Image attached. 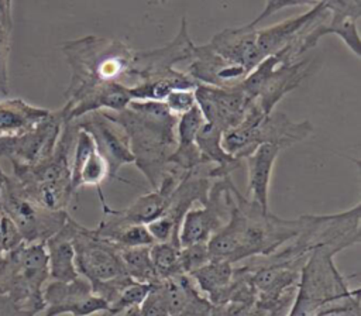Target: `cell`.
I'll return each mask as SVG.
<instances>
[{
  "mask_svg": "<svg viewBox=\"0 0 361 316\" xmlns=\"http://www.w3.org/2000/svg\"><path fill=\"white\" fill-rule=\"evenodd\" d=\"M292 6H295V3H293L292 0H265L264 10H262L251 23H248V24L257 27L261 21H264V20L268 18V17H271L272 14H275L276 11H279L281 8L292 7Z\"/></svg>",
  "mask_w": 361,
  "mask_h": 316,
  "instance_id": "30",
  "label": "cell"
},
{
  "mask_svg": "<svg viewBox=\"0 0 361 316\" xmlns=\"http://www.w3.org/2000/svg\"><path fill=\"white\" fill-rule=\"evenodd\" d=\"M49 281L45 243H21L0 255V295L21 312L35 316L44 309L42 291Z\"/></svg>",
  "mask_w": 361,
  "mask_h": 316,
  "instance_id": "4",
  "label": "cell"
},
{
  "mask_svg": "<svg viewBox=\"0 0 361 316\" xmlns=\"http://www.w3.org/2000/svg\"><path fill=\"white\" fill-rule=\"evenodd\" d=\"M210 261V254L207 250V243L192 244L180 247L179 265L182 275H190L204 264Z\"/></svg>",
  "mask_w": 361,
  "mask_h": 316,
  "instance_id": "25",
  "label": "cell"
},
{
  "mask_svg": "<svg viewBox=\"0 0 361 316\" xmlns=\"http://www.w3.org/2000/svg\"><path fill=\"white\" fill-rule=\"evenodd\" d=\"M148 233L151 234L154 243H162V241H173L178 243V231L179 226L175 223V220L164 213L162 216L157 217L155 220L145 224Z\"/></svg>",
  "mask_w": 361,
  "mask_h": 316,
  "instance_id": "26",
  "label": "cell"
},
{
  "mask_svg": "<svg viewBox=\"0 0 361 316\" xmlns=\"http://www.w3.org/2000/svg\"><path fill=\"white\" fill-rule=\"evenodd\" d=\"M195 45L188 31L186 18H182L176 35L168 44L154 49H135L124 86L133 87L152 80L179 78L183 71L175 69V65L190 59Z\"/></svg>",
  "mask_w": 361,
  "mask_h": 316,
  "instance_id": "8",
  "label": "cell"
},
{
  "mask_svg": "<svg viewBox=\"0 0 361 316\" xmlns=\"http://www.w3.org/2000/svg\"><path fill=\"white\" fill-rule=\"evenodd\" d=\"M313 133L310 121H292L285 113L265 114L254 102L243 120L223 133V147L234 158L244 159L259 144H278L283 150L303 141Z\"/></svg>",
  "mask_w": 361,
  "mask_h": 316,
  "instance_id": "5",
  "label": "cell"
},
{
  "mask_svg": "<svg viewBox=\"0 0 361 316\" xmlns=\"http://www.w3.org/2000/svg\"><path fill=\"white\" fill-rule=\"evenodd\" d=\"M282 150L283 148L278 144L264 142L244 158L247 159L248 200L257 205L262 212H269V185L272 169Z\"/></svg>",
  "mask_w": 361,
  "mask_h": 316,
  "instance_id": "17",
  "label": "cell"
},
{
  "mask_svg": "<svg viewBox=\"0 0 361 316\" xmlns=\"http://www.w3.org/2000/svg\"><path fill=\"white\" fill-rule=\"evenodd\" d=\"M44 309L35 316H90L103 313L109 303L92 293V288L87 279L79 276L71 282L48 281L42 291Z\"/></svg>",
  "mask_w": 361,
  "mask_h": 316,
  "instance_id": "12",
  "label": "cell"
},
{
  "mask_svg": "<svg viewBox=\"0 0 361 316\" xmlns=\"http://www.w3.org/2000/svg\"><path fill=\"white\" fill-rule=\"evenodd\" d=\"M107 179H110L107 162L96 150L92 137L85 130L78 128L71 157V185L73 192L78 195L80 188L94 186L100 203H104L102 185Z\"/></svg>",
  "mask_w": 361,
  "mask_h": 316,
  "instance_id": "14",
  "label": "cell"
},
{
  "mask_svg": "<svg viewBox=\"0 0 361 316\" xmlns=\"http://www.w3.org/2000/svg\"><path fill=\"white\" fill-rule=\"evenodd\" d=\"M45 250L51 281L71 282L80 276L76 269L75 248L71 237V216L62 229L45 241Z\"/></svg>",
  "mask_w": 361,
  "mask_h": 316,
  "instance_id": "18",
  "label": "cell"
},
{
  "mask_svg": "<svg viewBox=\"0 0 361 316\" xmlns=\"http://www.w3.org/2000/svg\"><path fill=\"white\" fill-rule=\"evenodd\" d=\"M62 52L71 68L66 103H72L90 89L104 83H126L134 52L123 41L89 34L63 42Z\"/></svg>",
  "mask_w": 361,
  "mask_h": 316,
  "instance_id": "3",
  "label": "cell"
},
{
  "mask_svg": "<svg viewBox=\"0 0 361 316\" xmlns=\"http://www.w3.org/2000/svg\"><path fill=\"white\" fill-rule=\"evenodd\" d=\"M126 274L135 282L157 284L159 282L152 261L149 258V245L123 248L120 251Z\"/></svg>",
  "mask_w": 361,
  "mask_h": 316,
  "instance_id": "22",
  "label": "cell"
},
{
  "mask_svg": "<svg viewBox=\"0 0 361 316\" xmlns=\"http://www.w3.org/2000/svg\"><path fill=\"white\" fill-rule=\"evenodd\" d=\"M157 1H159V3H166L168 0H157Z\"/></svg>",
  "mask_w": 361,
  "mask_h": 316,
  "instance_id": "35",
  "label": "cell"
},
{
  "mask_svg": "<svg viewBox=\"0 0 361 316\" xmlns=\"http://www.w3.org/2000/svg\"><path fill=\"white\" fill-rule=\"evenodd\" d=\"M135 316H171L158 284H154L145 299L137 308Z\"/></svg>",
  "mask_w": 361,
  "mask_h": 316,
  "instance_id": "28",
  "label": "cell"
},
{
  "mask_svg": "<svg viewBox=\"0 0 361 316\" xmlns=\"http://www.w3.org/2000/svg\"><path fill=\"white\" fill-rule=\"evenodd\" d=\"M310 68V61L283 63L274 54L264 58L240 83V87L265 114H271L276 104L309 75Z\"/></svg>",
  "mask_w": 361,
  "mask_h": 316,
  "instance_id": "6",
  "label": "cell"
},
{
  "mask_svg": "<svg viewBox=\"0 0 361 316\" xmlns=\"http://www.w3.org/2000/svg\"><path fill=\"white\" fill-rule=\"evenodd\" d=\"M1 34H7V31H4L0 27V71H3V68H1V63H3V44H4V40H6V37H3Z\"/></svg>",
  "mask_w": 361,
  "mask_h": 316,
  "instance_id": "33",
  "label": "cell"
},
{
  "mask_svg": "<svg viewBox=\"0 0 361 316\" xmlns=\"http://www.w3.org/2000/svg\"><path fill=\"white\" fill-rule=\"evenodd\" d=\"M51 110L30 104L23 99L0 100V135H18L44 121Z\"/></svg>",
  "mask_w": 361,
  "mask_h": 316,
  "instance_id": "19",
  "label": "cell"
},
{
  "mask_svg": "<svg viewBox=\"0 0 361 316\" xmlns=\"http://www.w3.org/2000/svg\"><path fill=\"white\" fill-rule=\"evenodd\" d=\"M295 6H310L314 7L317 4H323L326 0H292Z\"/></svg>",
  "mask_w": 361,
  "mask_h": 316,
  "instance_id": "32",
  "label": "cell"
},
{
  "mask_svg": "<svg viewBox=\"0 0 361 316\" xmlns=\"http://www.w3.org/2000/svg\"><path fill=\"white\" fill-rule=\"evenodd\" d=\"M196 104L206 123L227 131L235 127L252 103L240 85L219 87L199 83L195 87Z\"/></svg>",
  "mask_w": 361,
  "mask_h": 316,
  "instance_id": "13",
  "label": "cell"
},
{
  "mask_svg": "<svg viewBox=\"0 0 361 316\" xmlns=\"http://www.w3.org/2000/svg\"><path fill=\"white\" fill-rule=\"evenodd\" d=\"M228 219L207 241L212 260L231 264L254 257H265L296 238L302 216L293 220L262 212L233 186L228 200Z\"/></svg>",
  "mask_w": 361,
  "mask_h": 316,
  "instance_id": "1",
  "label": "cell"
},
{
  "mask_svg": "<svg viewBox=\"0 0 361 316\" xmlns=\"http://www.w3.org/2000/svg\"><path fill=\"white\" fill-rule=\"evenodd\" d=\"M0 209L14 223L24 243H45L69 217L66 210H47L30 200L8 176L0 186Z\"/></svg>",
  "mask_w": 361,
  "mask_h": 316,
  "instance_id": "7",
  "label": "cell"
},
{
  "mask_svg": "<svg viewBox=\"0 0 361 316\" xmlns=\"http://www.w3.org/2000/svg\"><path fill=\"white\" fill-rule=\"evenodd\" d=\"M206 123L197 104L189 111L180 114L176 121V147H192L202 126Z\"/></svg>",
  "mask_w": 361,
  "mask_h": 316,
  "instance_id": "24",
  "label": "cell"
},
{
  "mask_svg": "<svg viewBox=\"0 0 361 316\" xmlns=\"http://www.w3.org/2000/svg\"><path fill=\"white\" fill-rule=\"evenodd\" d=\"M257 28L258 27L250 24L237 28H226L216 32L207 44L226 61L251 72L264 59L258 48Z\"/></svg>",
  "mask_w": 361,
  "mask_h": 316,
  "instance_id": "16",
  "label": "cell"
},
{
  "mask_svg": "<svg viewBox=\"0 0 361 316\" xmlns=\"http://www.w3.org/2000/svg\"><path fill=\"white\" fill-rule=\"evenodd\" d=\"M189 276L196 281L203 293L210 296L213 302H217L224 300L230 284L233 282L234 268L228 261L210 260Z\"/></svg>",
  "mask_w": 361,
  "mask_h": 316,
  "instance_id": "21",
  "label": "cell"
},
{
  "mask_svg": "<svg viewBox=\"0 0 361 316\" xmlns=\"http://www.w3.org/2000/svg\"><path fill=\"white\" fill-rule=\"evenodd\" d=\"M185 72L197 83L219 87L240 85L250 73L245 68L221 58L207 42L195 45L190 63L186 66Z\"/></svg>",
  "mask_w": 361,
  "mask_h": 316,
  "instance_id": "15",
  "label": "cell"
},
{
  "mask_svg": "<svg viewBox=\"0 0 361 316\" xmlns=\"http://www.w3.org/2000/svg\"><path fill=\"white\" fill-rule=\"evenodd\" d=\"M7 1V6H8V8L11 10V0H6Z\"/></svg>",
  "mask_w": 361,
  "mask_h": 316,
  "instance_id": "34",
  "label": "cell"
},
{
  "mask_svg": "<svg viewBox=\"0 0 361 316\" xmlns=\"http://www.w3.org/2000/svg\"><path fill=\"white\" fill-rule=\"evenodd\" d=\"M23 243V238L14 223L0 209V255L16 248Z\"/></svg>",
  "mask_w": 361,
  "mask_h": 316,
  "instance_id": "29",
  "label": "cell"
},
{
  "mask_svg": "<svg viewBox=\"0 0 361 316\" xmlns=\"http://www.w3.org/2000/svg\"><path fill=\"white\" fill-rule=\"evenodd\" d=\"M322 8H324V6L317 4L314 7H310L309 11L302 13L296 17H290L282 23L265 28H257V41L261 55L267 58L286 47L290 40L299 32V30L306 25Z\"/></svg>",
  "mask_w": 361,
  "mask_h": 316,
  "instance_id": "20",
  "label": "cell"
},
{
  "mask_svg": "<svg viewBox=\"0 0 361 316\" xmlns=\"http://www.w3.org/2000/svg\"><path fill=\"white\" fill-rule=\"evenodd\" d=\"M71 237L75 248L76 269L90 285L127 275L120 257L121 250L72 217Z\"/></svg>",
  "mask_w": 361,
  "mask_h": 316,
  "instance_id": "9",
  "label": "cell"
},
{
  "mask_svg": "<svg viewBox=\"0 0 361 316\" xmlns=\"http://www.w3.org/2000/svg\"><path fill=\"white\" fill-rule=\"evenodd\" d=\"M162 102L173 116L179 117L196 106L195 89L171 90Z\"/></svg>",
  "mask_w": 361,
  "mask_h": 316,
  "instance_id": "27",
  "label": "cell"
},
{
  "mask_svg": "<svg viewBox=\"0 0 361 316\" xmlns=\"http://www.w3.org/2000/svg\"><path fill=\"white\" fill-rule=\"evenodd\" d=\"M126 131L134 165L155 188L176 148V121L164 102L131 100L121 111H106Z\"/></svg>",
  "mask_w": 361,
  "mask_h": 316,
  "instance_id": "2",
  "label": "cell"
},
{
  "mask_svg": "<svg viewBox=\"0 0 361 316\" xmlns=\"http://www.w3.org/2000/svg\"><path fill=\"white\" fill-rule=\"evenodd\" d=\"M0 316H28L21 312L7 296L0 295Z\"/></svg>",
  "mask_w": 361,
  "mask_h": 316,
  "instance_id": "31",
  "label": "cell"
},
{
  "mask_svg": "<svg viewBox=\"0 0 361 316\" xmlns=\"http://www.w3.org/2000/svg\"><path fill=\"white\" fill-rule=\"evenodd\" d=\"M180 245L173 241L154 243L149 245V258L159 281L182 275L179 265Z\"/></svg>",
  "mask_w": 361,
  "mask_h": 316,
  "instance_id": "23",
  "label": "cell"
},
{
  "mask_svg": "<svg viewBox=\"0 0 361 316\" xmlns=\"http://www.w3.org/2000/svg\"><path fill=\"white\" fill-rule=\"evenodd\" d=\"M65 123L62 109L18 135H0V154L7 155L13 166L35 165L52 155Z\"/></svg>",
  "mask_w": 361,
  "mask_h": 316,
  "instance_id": "10",
  "label": "cell"
},
{
  "mask_svg": "<svg viewBox=\"0 0 361 316\" xmlns=\"http://www.w3.org/2000/svg\"><path fill=\"white\" fill-rule=\"evenodd\" d=\"M76 127L85 130L93 140L96 150L109 165L110 179H121L118 172L123 165L134 164L128 137L124 128L104 110L87 113L75 120Z\"/></svg>",
  "mask_w": 361,
  "mask_h": 316,
  "instance_id": "11",
  "label": "cell"
}]
</instances>
